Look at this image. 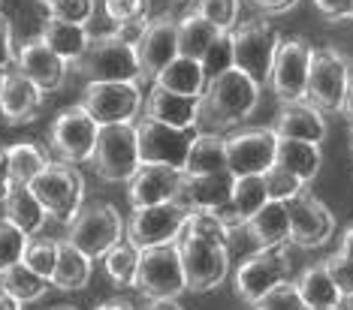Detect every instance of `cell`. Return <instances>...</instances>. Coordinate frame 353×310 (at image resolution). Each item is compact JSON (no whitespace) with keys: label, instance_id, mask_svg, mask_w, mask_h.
Wrapping results in <instances>:
<instances>
[{"label":"cell","instance_id":"obj_1","mask_svg":"<svg viewBox=\"0 0 353 310\" xmlns=\"http://www.w3.org/2000/svg\"><path fill=\"white\" fill-rule=\"evenodd\" d=\"M263 87L245 76L242 69L230 67L223 73L212 76L205 82V91L199 97V124L205 133H221L227 126L248 121L260 106Z\"/></svg>","mask_w":353,"mask_h":310},{"label":"cell","instance_id":"obj_2","mask_svg":"<svg viewBox=\"0 0 353 310\" xmlns=\"http://www.w3.org/2000/svg\"><path fill=\"white\" fill-rule=\"evenodd\" d=\"M73 67L88 82H142V67L136 58L133 39L118 34V30L91 36L85 54Z\"/></svg>","mask_w":353,"mask_h":310},{"label":"cell","instance_id":"obj_3","mask_svg":"<svg viewBox=\"0 0 353 310\" xmlns=\"http://www.w3.org/2000/svg\"><path fill=\"white\" fill-rule=\"evenodd\" d=\"M28 187H30V193L39 199L46 214H49L52 220H61V223H70L85 202L82 172H79L73 163H63V160H49L46 169L39 172Z\"/></svg>","mask_w":353,"mask_h":310},{"label":"cell","instance_id":"obj_4","mask_svg":"<svg viewBox=\"0 0 353 310\" xmlns=\"http://www.w3.org/2000/svg\"><path fill=\"white\" fill-rule=\"evenodd\" d=\"M133 289L142 292L148 301H175L188 292L184 268L179 256V244H160V247L139 250Z\"/></svg>","mask_w":353,"mask_h":310},{"label":"cell","instance_id":"obj_5","mask_svg":"<svg viewBox=\"0 0 353 310\" xmlns=\"http://www.w3.org/2000/svg\"><path fill=\"white\" fill-rule=\"evenodd\" d=\"M278 30L266 19H251L245 25H236L230 30V49H232V67L251 76L260 87L269 85L272 60L278 52Z\"/></svg>","mask_w":353,"mask_h":310},{"label":"cell","instance_id":"obj_6","mask_svg":"<svg viewBox=\"0 0 353 310\" xmlns=\"http://www.w3.org/2000/svg\"><path fill=\"white\" fill-rule=\"evenodd\" d=\"M67 226H70L67 241L82 250L91 262L103 259L124 238V217L118 214L115 205H109V202L82 205Z\"/></svg>","mask_w":353,"mask_h":310},{"label":"cell","instance_id":"obj_7","mask_svg":"<svg viewBox=\"0 0 353 310\" xmlns=\"http://www.w3.org/2000/svg\"><path fill=\"white\" fill-rule=\"evenodd\" d=\"M179 256L184 268L188 292H208L227 280L230 272V244L208 241V238L181 232L179 235Z\"/></svg>","mask_w":353,"mask_h":310},{"label":"cell","instance_id":"obj_8","mask_svg":"<svg viewBox=\"0 0 353 310\" xmlns=\"http://www.w3.org/2000/svg\"><path fill=\"white\" fill-rule=\"evenodd\" d=\"M293 280V265L287 247H260L232 274V289L245 305H256L275 286Z\"/></svg>","mask_w":353,"mask_h":310},{"label":"cell","instance_id":"obj_9","mask_svg":"<svg viewBox=\"0 0 353 310\" xmlns=\"http://www.w3.org/2000/svg\"><path fill=\"white\" fill-rule=\"evenodd\" d=\"M94 172L109 184L130 181L139 169V145H136V124H106L100 126L97 145H94L91 160Z\"/></svg>","mask_w":353,"mask_h":310},{"label":"cell","instance_id":"obj_10","mask_svg":"<svg viewBox=\"0 0 353 310\" xmlns=\"http://www.w3.org/2000/svg\"><path fill=\"white\" fill-rule=\"evenodd\" d=\"M79 106L100 126L133 124L142 115V87L139 82H88Z\"/></svg>","mask_w":353,"mask_h":310},{"label":"cell","instance_id":"obj_11","mask_svg":"<svg viewBox=\"0 0 353 310\" xmlns=\"http://www.w3.org/2000/svg\"><path fill=\"white\" fill-rule=\"evenodd\" d=\"M184 223H188V208H181L172 199V202H163V205L133 208L124 232H127V241L136 250H148V247L179 241V235L184 232Z\"/></svg>","mask_w":353,"mask_h":310},{"label":"cell","instance_id":"obj_12","mask_svg":"<svg viewBox=\"0 0 353 310\" xmlns=\"http://www.w3.org/2000/svg\"><path fill=\"white\" fill-rule=\"evenodd\" d=\"M133 124H136V145H139V163L172 166V169L184 172V160H188V151L196 130L166 126L145 115H142V121H133Z\"/></svg>","mask_w":353,"mask_h":310},{"label":"cell","instance_id":"obj_13","mask_svg":"<svg viewBox=\"0 0 353 310\" xmlns=\"http://www.w3.org/2000/svg\"><path fill=\"white\" fill-rule=\"evenodd\" d=\"M350 67L329 49H314L308 69V87L305 100L314 102L320 112H341L344 97L350 87Z\"/></svg>","mask_w":353,"mask_h":310},{"label":"cell","instance_id":"obj_14","mask_svg":"<svg viewBox=\"0 0 353 310\" xmlns=\"http://www.w3.org/2000/svg\"><path fill=\"white\" fill-rule=\"evenodd\" d=\"M97 136H100V124L94 121L82 106L63 109L52 121V130H49V142H52L54 154H58L63 163H73V166L91 160Z\"/></svg>","mask_w":353,"mask_h":310},{"label":"cell","instance_id":"obj_15","mask_svg":"<svg viewBox=\"0 0 353 310\" xmlns=\"http://www.w3.org/2000/svg\"><path fill=\"white\" fill-rule=\"evenodd\" d=\"M311 49L305 39H281L275 60H272L269 85L281 102H296L305 100V87H308V69H311Z\"/></svg>","mask_w":353,"mask_h":310},{"label":"cell","instance_id":"obj_16","mask_svg":"<svg viewBox=\"0 0 353 310\" xmlns=\"http://www.w3.org/2000/svg\"><path fill=\"white\" fill-rule=\"evenodd\" d=\"M278 136L272 126H251L227 136V169L242 178V175H263L269 166H275Z\"/></svg>","mask_w":353,"mask_h":310},{"label":"cell","instance_id":"obj_17","mask_svg":"<svg viewBox=\"0 0 353 310\" xmlns=\"http://www.w3.org/2000/svg\"><path fill=\"white\" fill-rule=\"evenodd\" d=\"M133 45L142 67V78H154L172 58H179V27H175V19L170 12L148 19L145 27L139 30V36L133 39Z\"/></svg>","mask_w":353,"mask_h":310},{"label":"cell","instance_id":"obj_18","mask_svg":"<svg viewBox=\"0 0 353 310\" xmlns=\"http://www.w3.org/2000/svg\"><path fill=\"white\" fill-rule=\"evenodd\" d=\"M287 217H290V241L299 247H323L335 232L332 211L305 190L287 202Z\"/></svg>","mask_w":353,"mask_h":310},{"label":"cell","instance_id":"obj_19","mask_svg":"<svg viewBox=\"0 0 353 310\" xmlns=\"http://www.w3.org/2000/svg\"><path fill=\"white\" fill-rule=\"evenodd\" d=\"M15 69L21 76H28L43 93H52V91H61L63 82H67V73H70V63L58 58L43 39H28L15 49Z\"/></svg>","mask_w":353,"mask_h":310},{"label":"cell","instance_id":"obj_20","mask_svg":"<svg viewBox=\"0 0 353 310\" xmlns=\"http://www.w3.org/2000/svg\"><path fill=\"white\" fill-rule=\"evenodd\" d=\"M181 175L172 166H151L142 163L139 169L133 172V178L127 181V199H130L133 208H148V205H163L172 202L175 193H179Z\"/></svg>","mask_w":353,"mask_h":310},{"label":"cell","instance_id":"obj_21","mask_svg":"<svg viewBox=\"0 0 353 310\" xmlns=\"http://www.w3.org/2000/svg\"><path fill=\"white\" fill-rule=\"evenodd\" d=\"M232 181H236V175L230 169L212 172V175H181L175 202L188 211H214L218 205L230 199Z\"/></svg>","mask_w":353,"mask_h":310},{"label":"cell","instance_id":"obj_22","mask_svg":"<svg viewBox=\"0 0 353 310\" xmlns=\"http://www.w3.org/2000/svg\"><path fill=\"white\" fill-rule=\"evenodd\" d=\"M278 139H299L320 145L326 139V118L323 112L308 100H296V102H281L275 124H272Z\"/></svg>","mask_w":353,"mask_h":310},{"label":"cell","instance_id":"obj_23","mask_svg":"<svg viewBox=\"0 0 353 310\" xmlns=\"http://www.w3.org/2000/svg\"><path fill=\"white\" fill-rule=\"evenodd\" d=\"M43 109V91L21 76L19 69L3 73V87H0V115L10 124H28L34 121Z\"/></svg>","mask_w":353,"mask_h":310},{"label":"cell","instance_id":"obj_24","mask_svg":"<svg viewBox=\"0 0 353 310\" xmlns=\"http://www.w3.org/2000/svg\"><path fill=\"white\" fill-rule=\"evenodd\" d=\"M145 118H154L166 126H179V130H199V97H181L154 85L145 100Z\"/></svg>","mask_w":353,"mask_h":310},{"label":"cell","instance_id":"obj_25","mask_svg":"<svg viewBox=\"0 0 353 310\" xmlns=\"http://www.w3.org/2000/svg\"><path fill=\"white\" fill-rule=\"evenodd\" d=\"M3 220H10L15 229H21L28 238H34L43 232L49 214L39 205V199L30 193V187L25 184H12L3 196Z\"/></svg>","mask_w":353,"mask_h":310},{"label":"cell","instance_id":"obj_26","mask_svg":"<svg viewBox=\"0 0 353 310\" xmlns=\"http://www.w3.org/2000/svg\"><path fill=\"white\" fill-rule=\"evenodd\" d=\"M248 235L256 241V247H287L290 244V217L287 202H269L245 223Z\"/></svg>","mask_w":353,"mask_h":310},{"label":"cell","instance_id":"obj_27","mask_svg":"<svg viewBox=\"0 0 353 310\" xmlns=\"http://www.w3.org/2000/svg\"><path fill=\"white\" fill-rule=\"evenodd\" d=\"M293 283H296V292H299L305 310H326V307H341L344 305L341 289L335 286L332 274L326 272L323 262L308 265L299 274V280H293Z\"/></svg>","mask_w":353,"mask_h":310},{"label":"cell","instance_id":"obj_28","mask_svg":"<svg viewBox=\"0 0 353 310\" xmlns=\"http://www.w3.org/2000/svg\"><path fill=\"white\" fill-rule=\"evenodd\" d=\"M275 166H281V169H287L290 175H296V178L308 187L311 181L317 178L320 166H323V151H320V145H311V142L278 139Z\"/></svg>","mask_w":353,"mask_h":310},{"label":"cell","instance_id":"obj_29","mask_svg":"<svg viewBox=\"0 0 353 310\" xmlns=\"http://www.w3.org/2000/svg\"><path fill=\"white\" fill-rule=\"evenodd\" d=\"M39 39H43L58 58H63L70 67H73V63L85 54L88 43H91V30H88V25H73V21H61V19H52L49 15Z\"/></svg>","mask_w":353,"mask_h":310},{"label":"cell","instance_id":"obj_30","mask_svg":"<svg viewBox=\"0 0 353 310\" xmlns=\"http://www.w3.org/2000/svg\"><path fill=\"white\" fill-rule=\"evenodd\" d=\"M205 82H208V76L203 73V63L194 60V58H184V54L172 58L154 76V85L157 87H163V91H172V93H181V97H203Z\"/></svg>","mask_w":353,"mask_h":310},{"label":"cell","instance_id":"obj_31","mask_svg":"<svg viewBox=\"0 0 353 310\" xmlns=\"http://www.w3.org/2000/svg\"><path fill=\"white\" fill-rule=\"evenodd\" d=\"M223 169H227V136L196 130L184 160V175H212Z\"/></svg>","mask_w":353,"mask_h":310},{"label":"cell","instance_id":"obj_32","mask_svg":"<svg viewBox=\"0 0 353 310\" xmlns=\"http://www.w3.org/2000/svg\"><path fill=\"white\" fill-rule=\"evenodd\" d=\"M88 280H91V259L79 247H73L67 238H58V259H54L52 286L63 292H79L88 286Z\"/></svg>","mask_w":353,"mask_h":310},{"label":"cell","instance_id":"obj_33","mask_svg":"<svg viewBox=\"0 0 353 310\" xmlns=\"http://www.w3.org/2000/svg\"><path fill=\"white\" fill-rule=\"evenodd\" d=\"M175 27H179V54L194 58V60L203 58L208 52V45L221 36V30L214 27L212 21H205L196 10H190V12H184L181 19H175Z\"/></svg>","mask_w":353,"mask_h":310},{"label":"cell","instance_id":"obj_34","mask_svg":"<svg viewBox=\"0 0 353 310\" xmlns=\"http://www.w3.org/2000/svg\"><path fill=\"white\" fill-rule=\"evenodd\" d=\"M0 289L10 292L19 305H30V301L43 298L52 289V283L46 277H39L37 272H30L25 262H15L6 272H0Z\"/></svg>","mask_w":353,"mask_h":310},{"label":"cell","instance_id":"obj_35","mask_svg":"<svg viewBox=\"0 0 353 310\" xmlns=\"http://www.w3.org/2000/svg\"><path fill=\"white\" fill-rule=\"evenodd\" d=\"M103 12L118 34L136 39L151 19V0H103Z\"/></svg>","mask_w":353,"mask_h":310},{"label":"cell","instance_id":"obj_36","mask_svg":"<svg viewBox=\"0 0 353 310\" xmlns=\"http://www.w3.org/2000/svg\"><path fill=\"white\" fill-rule=\"evenodd\" d=\"M6 160H10V181L12 184H30L49 163V154L37 145V142H15L6 148Z\"/></svg>","mask_w":353,"mask_h":310},{"label":"cell","instance_id":"obj_37","mask_svg":"<svg viewBox=\"0 0 353 310\" xmlns=\"http://www.w3.org/2000/svg\"><path fill=\"white\" fill-rule=\"evenodd\" d=\"M230 202H232V208L239 211V220H242V229H245L248 220H251L254 214L269 202L266 181H263V175H242V178L232 181Z\"/></svg>","mask_w":353,"mask_h":310},{"label":"cell","instance_id":"obj_38","mask_svg":"<svg viewBox=\"0 0 353 310\" xmlns=\"http://www.w3.org/2000/svg\"><path fill=\"white\" fill-rule=\"evenodd\" d=\"M136 265H139V250H136L130 241H124V238L103 256V268H106L109 280L118 286H133Z\"/></svg>","mask_w":353,"mask_h":310},{"label":"cell","instance_id":"obj_39","mask_svg":"<svg viewBox=\"0 0 353 310\" xmlns=\"http://www.w3.org/2000/svg\"><path fill=\"white\" fill-rule=\"evenodd\" d=\"M54 259H58V238H43V235L28 238V247H25L21 262H25L30 272L46 277L49 283H52V272H54Z\"/></svg>","mask_w":353,"mask_h":310},{"label":"cell","instance_id":"obj_40","mask_svg":"<svg viewBox=\"0 0 353 310\" xmlns=\"http://www.w3.org/2000/svg\"><path fill=\"white\" fill-rule=\"evenodd\" d=\"M194 10L203 15L205 21H212L221 34H230L239 25V10H242V0H196Z\"/></svg>","mask_w":353,"mask_h":310},{"label":"cell","instance_id":"obj_41","mask_svg":"<svg viewBox=\"0 0 353 310\" xmlns=\"http://www.w3.org/2000/svg\"><path fill=\"white\" fill-rule=\"evenodd\" d=\"M52 19L73 21V25H91L97 15V0H39Z\"/></svg>","mask_w":353,"mask_h":310},{"label":"cell","instance_id":"obj_42","mask_svg":"<svg viewBox=\"0 0 353 310\" xmlns=\"http://www.w3.org/2000/svg\"><path fill=\"white\" fill-rule=\"evenodd\" d=\"M263 181H266V193L272 202H290L293 196H299L305 190L302 181L287 169H281V166H269V169L263 172Z\"/></svg>","mask_w":353,"mask_h":310},{"label":"cell","instance_id":"obj_43","mask_svg":"<svg viewBox=\"0 0 353 310\" xmlns=\"http://www.w3.org/2000/svg\"><path fill=\"white\" fill-rule=\"evenodd\" d=\"M28 247V235L21 229H15L10 220L0 217V272H6L10 265L21 262Z\"/></svg>","mask_w":353,"mask_h":310},{"label":"cell","instance_id":"obj_44","mask_svg":"<svg viewBox=\"0 0 353 310\" xmlns=\"http://www.w3.org/2000/svg\"><path fill=\"white\" fill-rule=\"evenodd\" d=\"M184 232L199 235V238H208V241H218V244H230V229L223 226L212 211H188Z\"/></svg>","mask_w":353,"mask_h":310},{"label":"cell","instance_id":"obj_45","mask_svg":"<svg viewBox=\"0 0 353 310\" xmlns=\"http://www.w3.org/2000/svg\"><path fill=\"white\" fill-rule=\"evenodd\" d=\"M251 307L254 310H305V305H302L299 292H296V283L293 280L275 286V289L266 292V296L256 301V305H251Z\"/></svg>","mask_w":353,"mask_h":310},{"label":"cell","instance_id":"obj_46","mask_svg":"<svg viewBox=\"0 0 353 310\" xmlns=\"http://www.w3.org/2000/svg\"><path fill=\"white\" fill-rule=\"evenodd\" d=\"M332 30H329V39H326V49L332 54L347 63L353 69V15L350 19H341V21H329Z\"/></svg>","mask_w":353,"mask_h":310},{"label":"cell","instance_id":"obj_47","mask_svg":"<svg viewBox=\"0 0 353 310\" xmlns=\"http://www.w3.org/2000/svg\"><path fill=\"white\" fill-rule=\"evenodd\" d=\"M199 63H203V73L212 78L223 73V69L232 67V49H230V34H221L218 39H214L212 45H208V52L199 58Z\"/></svg>","mask_w":353,"mask_h":310},{"label":"cell","instance_id":"obj_48","mask_svg":"<svg viewBox=\"0 0 353 310\" xmlns=\"http://www.w3.org/2000/svg\"><path fill=\"white\" fill-rule=\"evenodd\" d=\"M323 265H326V272L332 274V280L341 289V296L350 298L353 296V259L341 256V253H335V256L323 259Z\"/></svg>","mask_w":353,"mask_h":310},{"label":"cell","instance_id":"obj_49","mask_svg":"<svg viewBox=\"0 0 353 310\" xmlns=\"http://www.w3.org/2000/svg\"><path fill=\"white\" fill-rule=\"evenodd\" d=\"M314 10L326 21H341L353 15V0H314Z\"/></svg>","mask_w":353,"mask_h":310},{"label":"cell","instance_id":"obj_50","mask_svg":"<svg viewBox=\"0 0 353 310\" xmlns=\"http://www.w3.org/2000/svg\"><path fill=\"white\" fill-rule=\"evenodd\" d=\"M15 60V43H12V21L0 12V69H6Z\"/></svg>","mask_w":353,"mask_h":310},{"label":"cell","instance_id":"obj_51","mask_svg":"<svg viewBox=\"0 0 353 310\" xmlns=\"http://www.w3.org/2000/svg\"><path fill=\"white\" fill-rule=\"evenodd\" d=\"M251 3H254L260 12H266V15H278V12L293 10L299 0H251Z\"/></svg>","mask_w":353,"mask_h":310},{"label":"cell","instance_id":"obj_52","mask_svg":"<svg viewBox=\"0 0 353 310\" xmlns=\"http://www.w3.org/2000/svg\"><path fill=\"white\" fill-rule=\"evenodd\" d=\"M12 187L10 181V160H6V148H0V199L6 196V190Z\"/></svg>","mask_w":353,"mask_h":310},{"label":"cell","instance_id":"obj_53","mask_svg":"<svg viewBox=\"0 0 353 310\" xmlns=\"http://www.w3.org/2000/svg\"><path fill=\"white\" fill-rule=\"evenodd\" d=\"M341 256H347V259H353V226H347L344 229V235H341Z\"/></svg>","mask_w":353,"mask_h":310},{"label":"cell","instance_id":"obj_54","mask_svg":"<svg viewBox=\"0 0 353 310\" xmlns=\"http://www.w3.org/2000/svg\"><path fill=\"white\" fill-rule=\"evenodd\" d=\"M94 310H136L130 301H124V298H112V301H103L100 307H94Z\"/></svg>","mask_w":353,"mask_h":310},{"label":"cell","instance_id":"obj_55","mask_svg":"<svg viewBox=\"0 0 353 310\" xmlns=\"http://www.w3.org/2000/svg\"><path fill=\"white\" fill-rule=\"evenodd\" d=\"M341 115L353 124V78H350V87H347V97H344V106H341Z\"/></svg>","mask_w":353,"mask_h":310},{"label":"cell","instance_id":"obj_56","mask_svg":"<svg viewBox=\"0 0 353 310\" xmlns=\"http://www.w3.org/2000/svg\"><path fill=\"white\" fill-rule=\"evenodd\" d=\"M0 310H21V305H19V301H15V298L10 296V292H3V289H0Z\"/></svg>","mask_w":353,"mask_h":310},{"label":"cell","instance_id":"obj_57","mask_svg":"<svg viewBox=\"0 0 353 310\" xmlns=\"http://www.w3.org/2000/svg\"><path fill=\"white\" fill-rule=\"evenodd\" d=\"M145 310H184L179 301H151V305Z\"/></svg>","mask_w":353,"mask_h":310},{"label":"cell","instance_id":"obj_58","mask_svg":"<svg viewBox=\"0 0 353 310\" xmlns=\"http://www.w3.org/2000/svg\"><path fill=\"white\" fill-rule=\"evenodd\" d=\"M52 310H79V307H73V305H58V307H52Z\"/></svg>","mask_w":353,"mask_h":310},{"label":"cell","instance_id":"obj_59","mask_svg":"<svg viewBox=\"0 0 353 310\" xmlns=\"http://www.w3.org/2000/svg\"><path fill=\"white\" fill-rule=\"evenodd\" d=\"M350 154H353V130H350Z\"/></svg>","mask_w":353,"mask_h":310},{"label":"cell","instance_id":"obj_60","mask_svg":"<svg viewBox=\"0 0 353 310\" xmlns=\"http://www.w3.org/2000/svg\"><path fill=\"white\" fill-rule=\"evenodd\" d=\"M0 87H3V69H0Z\"/></svg>","mask_w":353,"mask_h":310},{"label":"cell","instance_id":"obj_61","mask_svg":"<svg viewBox=\"0 0 353 310\" xmlns=\"http://www.w3.org/2000/svg\"><path fill=\"white\" fill-rule=\"evenodd\" d=\"M326 310H344V307H326Z\"/></svg>","mask_w":353,"mask_h":310},{"label":"cell","instance_id":"obj_62","mask_svg":"<svg viewBox=\"0 0 353 310\" xmlns=\"http://www.w3.org/2000/svg\"><path fill=\"white\" fill-rule=\"evenodd\" d=\"M350 310H353V296H350Z\"/></svg>","mask_w":353,"mask_h":310}]
</instances>
